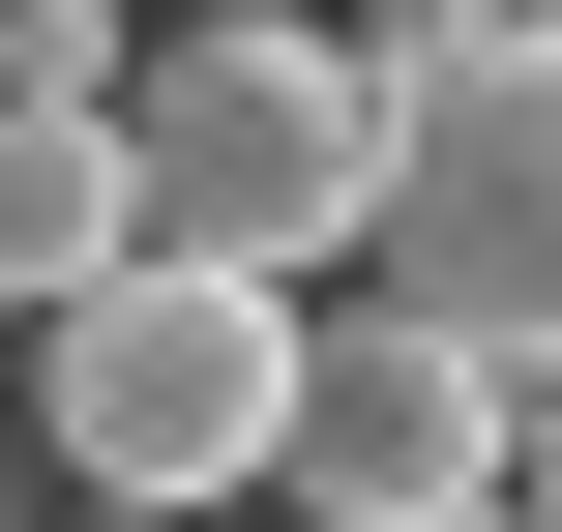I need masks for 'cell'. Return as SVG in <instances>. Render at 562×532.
Segmentation results:
<instances>
[{
    "label": "cell",
    "instance_id": "cell-1",
    "mask_svg": "<svg viewBox=\"0 0 562 532\" xmlns=\"http://www.w3.org/2000/svg\"><path fill=\"white\" fill-rule=\"evenodd\" d=\"M385 89V207H356V296L445 326L474 385H562V30L533 0H385L356 30Z\"/></svg>",
    "mask_w": 562,
    "mask_h": 532
},
{
    "label": "cell",
    "instance_id": "cell-2",
    "mask_svg": "<svg viewBox=\"0 0 562 532\" xmlns=\"http://www.w3.org/2000/svg\"><path fill=\"white\" fill-rule=\"evenodd\" d=\"M119 178H148V267L326 296V237L385 207V89H356V30H296V0H178L148 89H119Z\"/></svg>",
    "mask_w": 562,
    "mask_h": 532
},
{
    "label": "cell",
    "instance_id": "cell-3",
    "mask_svg": "<svg viewBox=\"0 0 562 532\" xmlns=\"http://www.w3.org/2000/svg\"><path fill=\"white\" fill-rule=\"evenodd\" d=\"M296 326H326V296H237V267L59 296V326H30V415H59L89 532H237V503H296Z\"/></svg>",
    "mask_w": 562,
    "mask_h": 532
},
{
    "label": "cell",
    "instance_id": "cell-4",
    "mask_svg": "<svg viewBox=\"0 0 562 532\" xmlns=\"http://www.w3.org/2000/svg\"><path fill=\"white\" fill-rule=\"evenodd\" d=\"M296 532H504V385L385 296L296 326Z\"/></svg>",
    "mask_w": 562,
    "mask_h": 532
},
{
    "label": "cell",
    "instance_id": "cell-5",
    "mask_svg": "<svg viewBox=\"0 0 562 532\" xmlns=\"http://www.w3.org/2000/svg\"><path fill=\"white\" fill-rule=\"evenodd\" d=\"M119 267H148L119 118H0V326H59V296H119Z\"/></svg>",
    "mask_w": 562,
    "mask_h": 532
},
{
    "label": "cell",
    "instance_id": "cell-6",
    "mask_svg": "<svg viewBox=\"0 0 562 532\" xmlns=\"http://www.w3.org/2000/svg\"><path fill=\"white\" fill-rule=\"evenodd\" d=\"M504 532H562V385H504Z\"/></svg>",
    "mask_w": 562,
    "mask_h": 532
}]
</instances>
